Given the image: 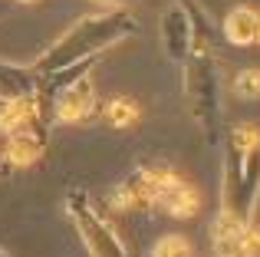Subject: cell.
I'll list each match as a JSON object with an SVG mask.
<instances>
[{
    "label": "cell",
    "mask_w": 260,
    "mask_h": 257,
    "mask_svg": "<svg viewBox=\"0 0 260 257\" xmlns=\"http://www.w3.org/2000/svg\"><path fill=\"white\" fill-rule=\"evenodd\" d=\"M257 43H260V37H257Z\"/></svg>",
    "instance_id": "cell-16"
},
{
    "label": "cell",
    "mask_w": 260,
    "mask_h": 257,
    "mask_svg": "<svg viewBox=\"0 0 260 257\" xmlns=\"http://www.w3.org/2000/svg\"><path fill=\"white\" fill-rule=\"evenodd\" d=\"M0 257H7V254H4V251H0Z\"/></svg>",
    "instance_id": "cell-15"
},
{
    "label": "cell",
    "mask_w": 260,
    "mask_h": 257,
    "mask_svg": "<svg viewBox=\"0 0 260 257\" xmlns=\"http://www.w3.org/2000/svg\"><path fill=\"white\" fill-rule=\"evenodd\" d=\"M106 119H109V125H115V128H132L139 122V103H135V99H125V96H115L112 103L106 106Z\"/></svg>",
    "instance_id": "cell-10"
},
{
    "label": "cell",
    "mask_w": 260,
    "mask_h": 257,
    "mask_svg": "<svg viewBox=\"0 0 260 257\" xmlns=\"http://www.w3.org/2000/svg\"><path fill=\"white\" fill-rule=\"evenodd\" d=\"M20 96H33V73L0 63V99H20Z\"/></svg>",
    "instance_id": "cell-8"
},
{
    "label": "cell",
    "mask_w": 260,
    "mask_h": 257,
    "mask_svg": "<svg viewBox=\"0 0 260 257\" xmlns=\"http://www.w3.org/2000/svg\"><path fill=\"white\" fill-rule=\"evenodd\" d=\"M43 145H46V139L37 132V125H30V128H20V132H13V135H7V162L10 165H33V162L43 155Z\"/></svg>",
    "instance_id": "cell-6"
},
{
    "label": "cell",
    "mask_w": 260,
    "mask_h": 257,
    "mask_svg": "<svg viewBox=\"0 0 260 257\" xmlns=\"http://www.w3.org/2000/svg\"><path fill=\"white\" fill-rule=\"evenodd\" d=\"M224 37L234 46H250L260 37V13L250 7H234L224 20Z\"/></svg>",
    "instance_id": "cell-7"
},
{
    "label": "cell",
    "mask_w": 260,
    "mask_h": 257,
    "mask_svg": "<svg viewBox=\"0 0 260 257\" xmlns=\"http://www.w3.org/2000/svg\"><path fill=\"white\" fill-rule=\"evenodd\" d=\"M155 205H161L172 218H194L201 211V191L194 185L181 178V175L158 168V195H155Z\"/></svg>",
    "instance_id": "cell-3"
},
{
    "label": "cell",
    "mask_w": 260,
    "mask_h": 257,
    "mask_svg": "<svg viewBox=\"0 0 260 257\" xmlns=\"http://www.w3.org/2000/svg\"><path fill=\"white\" fill-rule=\"evenodd\" d=\"M234 96L237 99H257L260 96V70H241L234 76Z\"/></svg>",
    "instance_id": "cell-12"
},
{
    "label": "cell",
    "mask_w": 260,
    "mask_h": 257,
    "mask_svg": "<svg viewBox=\"0 0 260 257\" xmlns=\"http://www.w3.org/2000/svg\"><path fill=\"white\" fill-rule=\"evenodd\" d=\"M148 257H194V247H191V241L181 238V234H165L161 241H155V247H152Z\"/></svg>",
    "instance_id": "cell-11"
},
{
    "label": "cell",
    "mask_w": 260,
    "mask_h": 257,
    "mask_svg": "<svg viewBox=\"0 0 260 257\" xmlns=\"http://www.w3.org/2000/svg\"><path fill=\"white\" fill-rule=\"evenodd\" d=\"M95 112V89L89 76H76L66 83V89L59 92L56 99V122L63 125H76L86 122L89 116Z\"/></svg>",
    "instance_id": "cell-4"
},
{
    "label": "cell",
    "mask_w": 260,
    "mask_h": 257,
    "mask_svg": "<svg viewBox=\"0 0 260 257\" xmlns=\"http://www.w3.org/2000/svg\"><path fill=\"white\" fill-rule=\"evenodd\" d=\"M231 257H260V228H247L237 244V251Z\"/></svg>",
    "instance_id": "cell-13"
},
{
    "label": "cell",
    "mask_w": 260,
    "mask_h": 257,
    "mask_svg": "<svg viewBox=\"0 0 260 257\" xmlns=\"http://www.w3.org/2000/svg\"><path fill=\"white\" fill-rule=\"evenodd\" d=\"M135 30L132 20L122 17V13H112V17H95V20H83L76 30H70L56 46L53 53L40 63V70H50V73H59V70H70V66L83 63L86 56L99 53L102 46L115 43L122 33Z\"/></svg>",
    "instance_id": "cell-1"
},
{
    "label": "cell",
    "mask_w": 260,
    "mask_h": 257,
    "mask_svg": "<svg viewBox=\"0 0 260 257\" xmlns=\"http://www.w3.org/2000/svg\"><path fill=\"white\" fill-rule=\"evenodd\" d=\"M37 119H40L37 96H20V99H4L0 103V132L7 135L37 125Z\"/></svg>",
    "instance_id": "cell-5"
},
{
    "label": "cell",
    "mask_w": 260,
    "mask_h": 257,
    "mask_svg": "<svg viewBox=\"0 0 260 257\" xmlns=\"http://www.w3.org/2000/svg\"><path fill=\"white\" fill-rule=\"evenodd\" d=\"M66 211H70V218H73V224H76L79 238H83L89 257H128L125 244H122L119 234H115V228L95 211L89 195H83V191L70 195V198H66Z\"/></svg>",
    "instance_id": "cell-2"
},
{
    "label": "cell",
    "mask_w": 260,
    "mask_h": 257,
    "mask_svg": "<svg viewBox=\"0 0 260 257\" xmlns=\"http://www.w3.org/2000/svg\"><path fill=\"white\" fill-rule=\"evenodd\" d=\"M165 40H168V53L175 59H181L188 53V43H191V30L184 23V13L181 10H172L165 17Z\"/></svg>",
    "instance_id": "cell-9"
},
{
    "label": "cell",
    "mask_w": 260,
    "mask_h": 257,
    "mask_svg": "<svg viewBox=\"0 0 260 257\" xmlns=\"http://www.w3.org/2000/svg\"><path fill=\"white\" fill-rule=\"evenodd\" d=\"M204 83H208V116H214V112H217V99H214V79H204ZM201 109H204V96H194V112H198V116H201Z\"/></svg>",
    "instance_id": "cell-14"
}]
</instances>
